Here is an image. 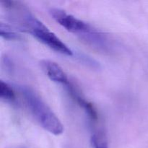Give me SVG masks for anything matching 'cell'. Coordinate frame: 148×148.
<instances>
[{
  "label": "cell",
  "instance_id": "obj_1",
  "mask_svg": "<svg viewBox=\"0 0 148 148\" xmlns=\"http://www.w3.org/2000/svg\"><path fill=\"white\" fill-rule=\"evenodd\" d=\"M1 4L9 13L12 20L19 25L25 31L31 34L38 41L58 53L68 56H73L72 49L21 3L14 1H4Z\"/></svg>",
  "mask_w": 148,
  "mask_h": 148
},
{
  "label": "cell",
  "instance_id": "obj_2",
  "mask_svg": "<svg viewBox=\"0 0 148 148\" xmlns=\"http://www.w3.org/2000/svg\"><path fill=\"white\" fill-rule=\"evenodd\" d=\"M20 92L30 114L45 130L54 135L63 133L64 126L59 119L33 90L21 86Z\"/></svg>",
  "mask_w": 148,
  "mask_h": 148
},
{
  "label": "cell",
  "instance_id": "obj_3",
  "mask_svg": "<svg viewBox=\"0 0 148 148\" xmlns=\"http://www.w3.org/2000/svg\"><path fill=\"white\" fill-rule=\"evenodd\" d=\"M49 13L56 23L70 33L76 34L82 40L94 29L88 23L60 9L51 8L49 10Z\"/></svg>",
  "mask_w": 148,
  "mask_h": 148
},
{
  "label": "cell",
  "instance_id": "obj_4",
  "mask_svg": "<svg viewBox=\"0 0 148 148\" xmlns=\"http://www.w3.org/2000/svg\"><path fill=\"white\" fill-rule=\"evenodd\" d=\"M66 91L70 95L72 99L75 101V102L79 106L80 108L83 109V111L88 114V116L90 119L92 121H96L98 119V112L96 108H95L92 103L88 101L82 94L79 92L77 88L75 86L72 82L69 81L66 85H64Z\"/></svg>",
  "mask_w": 148,
  "mask_h": 148
},
{
  "label": "cell",
  "instance_id": "obj_5",
  "mask_svg": "<svg viewBox=\"0 0 148 148\" xmlns=\"http://www.w3.org/2000/svg\"><path fill=\"white\" fill-rule=\"evenodd\" d=\"M40 64L48 77L53 82L64 86L70 81L66 72L56 62L50 60H43Z\"/></svg>",
  "mask_w": 148,
  "mask_h": 148
},
{
  "label": "cell",
  "instance_id": "obj_6",
  "mask_svg": "<svg viewBox=\"0 0 148 148\" xmlns=\"http://www.w3.org/2000/svg\"><path fill=\"white\" fill-rule=\"evenodd\" d=\"M0 98L5 102L13 103L16 101V94L11 85L0 81Z\"/></svg>",
  "mask_w": 148,
  "mask_h": 148
},
{
  "label": "cell",
  "instance_id": "obj_7",
  "mask_svg": "<svg viewBox=\"0 0 148 148\" xmlns=\"http://www.w3.org/2000/svg\"><path fill=\"white\" fill-rule=\"evenodd\" d=\"M0 35L1 38L7 40H17L20 39V35L16 33L10 26L3 23L0 24Z\"/></svg>",
  "mask_w": 148,
  "mask_h": 148
},
{
  "label": "cell",
  "instance_id": "obj_8",
  "mask_svg": "<svg viewBox=\"0 0 148 148\" xmlns=\"http://www.w3.org/2000/svg\"><path fill=\"white\" fill-rule=\"evenodd\" d=\"M91 141H92V145L94 148H108V146H107L105 141L101 140L96 134H94L93 136H92Z\"/></svg>",
  "mask_w": 148,
  "mask_h": 148
}]
</instances>
